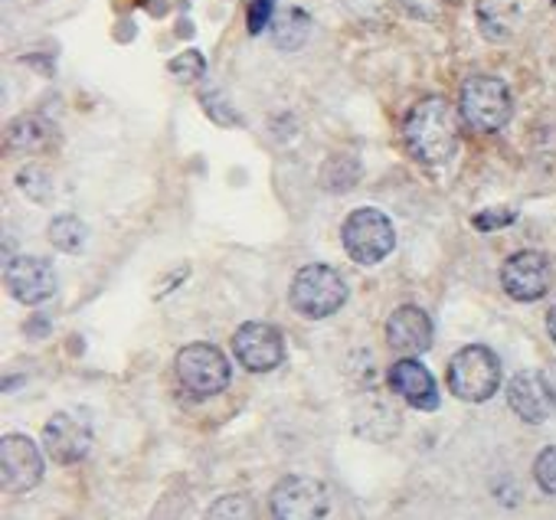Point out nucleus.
Listing matches in <instances>:
<instances>
[{
    "label": "nucleus",
    "mask_w": 556,
    "mask_h": 520,
    "mask_svg": "<svg viewBox=\"0 0 556 520\" xmlns=\"http://www.w3.org/2000/svg\"><path fill=\"white\" fill-rule=\"evenodd\" d=\"M403 138L409 154L419 164L442 167L458 151V112L442 96H429L413 105L403 125Z\"/></svg>",
    "instance_id": "1"
},
{
    "label": "nucleus",
    "mask_w": 556,
    "mask_h": 520,
    "mask_svg": "<svg viewBox=\"0 0 556 520\" xmlns=\"http://www.w3.org/2000/svg\"><path fill=\"white\" fill-rule=\"evenodd\" d=\"M510 112H514L510 89L501 79H494V76H471L462 86L458 115H462V122L471 131H481V135L501 131L510 122Z\"/></svg>",
    "instance_id": "2"
},
{
    "label": "nucleus",
    "mask_w": 556,
    "mask_h": 520,
    "mask_svg": "<svg viewBox=\"0 0 556 520\" xmlns=\"http://www.w3.org/2000/svg\"><path fill=\"white\" fill-rule=\"evenodd\" d=\"M445 380H448V390L458 399H465V403H484L501 386V360H497V354L491 347H481V344L462 347L448 360Z\"/></svg>",
    "instance_id": "3"
},
{
    "label": "nucleus",
    "mask_w": 556,
    "mask_h": 520,
    "mask_svg": "<svg viewBox=\"0 0 556 520\" xmlns=\"http://www.w3.org/2000/svg\"><path fill=\"white\" fill-rule=\"evenodd\" d=\"M341 239H344V249L354 263L361 266H377L383 258L393 252L396 245V229L390 223L387 213L374 210V206H364V210H354L341 229Z\"/></svg>",
    "instance_id": "4"
},
{
    "label": "nucleus",
    "mask_w": 556,
    "mask_h": 520,
    "mask_svg": "<svg viewBox=\"0 0 556 520\" xmlns=\"http://www.w3.org/2000/svg\"><path fill=\"white\" fill-rule=\"evenodd\" d=\"M348 302V282L331 266H305L292 282V305L305 318H331Z\"/></svg>",
    "instance_id": "5"
},
{
    "label": "nucleus",
    "mask_w": 556,
    "mask_h": 520,
    "mask_svg": "<svg viewBox=\"0 0 556 520\" xmlns=\"http://www.w3.org/2000/svg\"><path fill=\"white\" fill-rule=\"evenodd\" d=\"M177 380L193 396H216L229 386V360L213 344H187L177 354Z\"/></svg>",
    "instance_id": "6"
},
{
    "label": "nucleus",
    "mask_w": 556,
    "mask_h": 520,
    "mask_svg": "<svg viewBox=\"0 0 556 520\" xmlns=\"http://www.w3.org/2000/svg\"><path fill=\"white\" fill-rule=\"evenodd\" d=\"M328 487L318 478L292 474L282 478L271 491L275 520H325L328 513Z\"/></svg>",
    "instance_id": "7"
},
{
    "label": "nucleus",
    "mask_w": 556,
    "mask_h": 520,
    "mask_svg": "<svg viewBox=\"0 0 556 520\" xmlns=\"http://www.w3.org/2000/svg\"><path fill=\"white\" fill-rule=\"evenodd\" d=\"M232 354L236 360L252 373H268L286 360V341L271 325L249 321L232 334Z\"/></svg>",
    "instance_id": "8"
},
{
    "label": "nucleus",
    "mask_w": 556,
    "mask_h": 520,
    "mask_svg": "<svg viewBox=\"0 0 556 520\" xmlns=\"http://www.w3.org/2000/svg\"><path fill=\"white\" fill-rule=\"evenodd\" d=\"M43 478V455L27 435H4L0 442V481L11 494H27Z\"/></svg>",
    "instance_id": "9"
},
{
    "label": "nucleus",
    "mask_w": 556,
    "mask_h": 520,
    "mask_svg": "<svg viewBox=\"0 0 556 520\" xmlns=\"http://www.w3.org/2000/svg\"><path fill=\"white\" fill-rule=\"evenodd\" d=\"M501 286H504V292L514 302H536V299H543L546 289H549V263H546V255H540L533 249L514 252L504 263V269H501Z\"/></svg>",
    "instance_id": "10"
},
{
    "label": "nucleus",
    "mask_w": 556,
    "mask_h": 520,
    "mask_svg": "<svg viewBox=\"0 0 556 520\" xmlns=\"http://www.w3.org/2000/svg\"><path fill=\"white\" fill-rule=\"evenodd\" d=\"M507 403L523 422H543L556 409V386L549 377L523 370L507 383Z\"/></svg>",
    "instance_id": "11"
},
{
    "label": "nucleus",
    "mask_w": 556,
    "mask_h": 520,
    "mask_svg": "<svg viewBox=\"0 0 556 520\" xmlns=\"http://www.w3.org/2000/svg\"><path fill=\"white\" fill-rule=\"evenodd\" d=\"M8 289L24 305H43L56 292L53 266L47 263V258H40V255L11 258V266H8Z\"/></svg>",
    "instance_id": "12"
},
{
    "label": "nucleus",
    "mask_w": 556,
    "mask_h": 520,
    "mask_svg": "<svg viewBox=\"0 0 556 520\" xmlns=\"http://www.w3.org/2000/svg\"><path fill=\"white\" fill-rule=\"evenodd\" d=\"M43 445L50 452L53 461L60 465H76L89 455L92 448V432L83 419L70 416V413H56L47 426H43Z\"/></svg>",
    "instance_id": "13"
},
{
    "label": "nucleus",
    "mask_w": 556,
    "mask_h": 520,
    "mask_svg": "<svg viewBox=\"0 0 556 520\" xmlns=\"http://www.w3.org/2000/svg\"><path fill=\"white\" fill-rule=\"evenodd\" d=\"M387 341L393 351L406 354V357H416V354H426L432 347V321L422 308L416 305H403L390 315L387 321Z\"/></svg>",
    "instance_id": "14"
},
{
    "label": "nucleus",
    "mask_w": 556,
    "mask_h": 520,
    "mask_svg": "<svg viewBox=\"0 0 556 520\" xmlns=\"http://www.w3.org/2000/svg\"><path fill=\"white\" fill-rule=\"evenodd\" d=\"M390 386L413 406V409H435L439 406V390H435V380H432V373L419 364V360H413V357H406V360H396L393 367H390Z\"/></svg>",
    "instance_id": "15"
},
{
    "label": "nucleus",
    "mask_w": 556,
    "mask_h": 520,
    "mask_svg": "<svg viewBox=\"0 0 556 520\" xmlns=\"http://www.w3.org/2000/svg\"><path fill=\"white\" fill-rule=\"evenodd\" d=\"M50 239H53V245H56L60 252L76 255V252H83V249H86L89 229H86V223H83L79 216L63 213V216H56V219L50 223Z\"/></svg>",
    "instance_id": "16"
},
{
    "label": "nucleus",
    "mask_w": 556,
    "mask_h": 520,
    "mask_svg": "<svg viewBox=\"0 0 556 520\" xmlns=\"http://www.w3.org/2000/svg\"><path fill=\"white\" fill-rule=\"evenodd\" d=\"M308 34H312V21H308L302 11L282 14V17L275 21V30H271L275 43L282 47V50H299V47L308 40Z\"/></svg>",
    "instance_id": "17"
},
{
    "label": "nucleus",
    "mask_w": 556,
    "mask_h": 520,
    "mask_svg": "<svg viewBox=\"0 0 556 520\" xmlns=\"http://www.w3.org/2000/svg\"><path fill=\"white\" fill-rule=\"evenodd\" d=\"M8 138H11V148H17V151H40V148H47L50 131L40 118H17L11 125Z\"/></svg>",
    "instance_id": "18"
},
{
    "label": "nucleus",
    "mask_w": 556,
    "mask_h": 520,
    "mask_svg": "<svg viewBox=\"0 0 556 520\" xmlns=\"http://www.w3.org/2000/svg\"><path fill=\"white\" fill-rule=\"evenodd\" d=\"M206 520H258L252 497L245 494H226L219 500H213V507L206 510Z\"/></svg>",
    "instance_id": "19"
},
{
    "label": "nucleus",
    "mask_w": 556,
    "mask_h": 520,
    "mask_svg": "<svg viewBox=\"0 0 556 520\" xmlns=\"http://www.w3.org/2000/svg\"><path fill=\"white\" fill-rule=\"evenodd\" d=\"M533 478L546 494H556V445L543 448L533 461Z\"/></svg>",
    "instance_id": "20"
},
{
    "label": "nucleus",
    "mask_w": 556,
    "mask_h": 520,
    "mask_svg": "<svg viewBox=\"0 0 556 520\" xmlns=\"http://www.w3.org/2000/svg\"><path fill=\"white\" fill-rule=\"evenodd\" d=\"M203 69H206V63H203V56H200L197 50L180 53L177 60H170V73H174L180 83H197V79L203 76Z\"/></svg>",
    "instance_id": "21"
},
{
    "label": "nucleus",
    "mask_w": 556,
    "mask_h": 520,
    "mask_svg": "<svg viewBox=\"0 0 556 520\" xmlns=\"http://www.w3.org/2000/svg\"><path fill=\"white\" fill-rule=\"evenodd\" d=\"M517 219V213L510 206H494V210H481L471 216V226L481 229V232H491V229H501V226H510Z\"/></svg>",
    "instance_id": "22"
},
{
    "label": "nucleus",
    "mask_w": 556,
    "mask_h": 520,
    "mask_svg": "<svg viewBox=\"0 0 556 520\" xmlns=\"http://www.w3.org/2000/svg\"><path fill=\"white\" fill-rule=\"evenodd\" d=\"M271 4L275 0H249V34L265 30V24L271 21Z\"/></svg>",
    "instance_id": "23"
},
{
    "label": "nucleus",
    "mask_w": 556,
    "mask_h": 520,
    "mask_svg": "<svg viewBox=\"0 0 556 520\" xmlns=\"http://www.w3.org/2000/svg\"><path fill=\"white\" fill-rule=\"evenodd\" d=\"M546 331H549V338H553V344H556V308L546 315Z\"/></svg>",
    "instance_id": "24"
},
{
    "label": "nucleus",
    "mask_w": 556,
    "mask_h": 520,
    "mask_svg": "<svg viewBox=\"0 0 556 520\" xmlns=\"http://www.w3.org/2000/svg\"><path fill=\"white\" fill-rule=\"evenodd\" d=\"M553 8H556V0H553Z\"/></svg>",
    "instance_id": "25"
}]
</instances>
